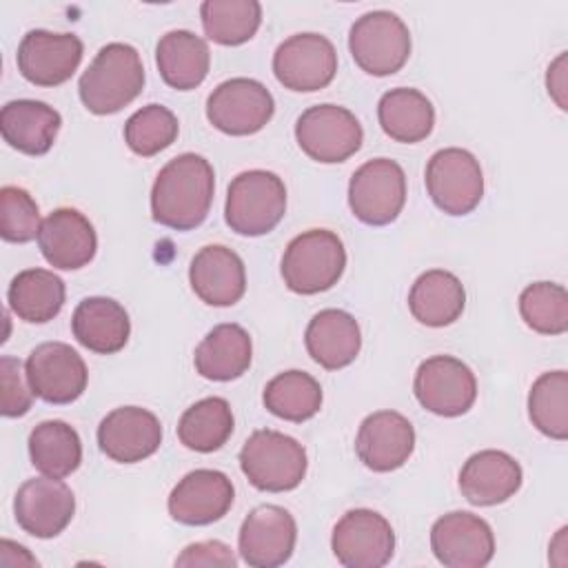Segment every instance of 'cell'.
I'll return each mask as SVG.
<instances>
[{"label": "cell", "mask_w": 568, "mask_h": 568, "mask_svg": "<svg viewBox=\"0 0 568 568\" xmlns=\"http://www.w3.org/2000/svg\"><path fill=\"white\" fill-rule=\"evenodd\" d=\"M346 266V248L337 233L308 229L295 235L282 255L284 284L300 295H315L333 288Z\"/></svg>", "instance_id": "277c9868"}, {"label": "cell", "mask_w": 568, "mask_h": 568, "mask_svg": "<svg viewBox=\"0 0 568 568\" xmlns=\"http://www.w3.org/2000/svg\"><path fill=\"white\" fill-rule=\"evenodd\" d=\"M284 213L286 186L273 171L251 169L231 180L226 191L224 220L237 235H266L282 222Z\"/></svg>", "instance_id": "3957f363"}, {"label": "cell", "mask_w": 568, "mask_h": 568, "mask_svg": "<svg viewBox=\"0 0 568 568\" xmlns=\"http://www.w3.org/2000/svg\"><path fill=\"white\" fill-rule=\"evenodd\" d=\"M519 313L535 333L561 335L568 331V293L555 282H532L519 295Z\"/></svg>", "instance_id": "74e56055"}, {"label": "cell", "mask_w": 568, "mask_h": 568, "mask_svg": "<svg viewBox=\"0 0 568 568\" xmlns=\"http://www.w3.org/2000/svg\"><path fill=\"white\" fill-rule=\"evenodd\" d=\"M424 180L435 206L448 215H468L484 197L479 160L459 146L435 151L426 164Z\"/></svg>", "instance_id": "52a82bcc"}, {"label": "cell", "mask_w": 568, "mask_h": 568, "mask_svg": "<svg viewBox=\"0 0 568 568\" xmlns=\"http://www.w3.org/2000/svg\"><path fill=\"white\" fill-rule=\"evenodd\" d=\"M546 87L550 98L557 102V106L561 111L568 109L566 102V91H568V80H566V53H559L550 64H548V73H546Z\"/></svg>", "instance_id": "7bdbcfd3"}, {"label": "cell", "mask_w": 568, "mask_h": 568, "mask_svg": "<svg viewBox=\"0 0 568 568\" xmlns=\"http://www.w3.org/2000/svg\"><path fill=\"white\" fill-rule=\"evenodd\" d=\"M193 293L209 306H233L246 291V268L242 257L224 246H202L189 266Z\"/></svg>", "instance_id": "603a6c76"}, {"label": "cell", "mask_w": 568, "mask_h": 568, "mask_svg": "<svg viewBox=\"0 0 568 568\" xmlns=\"http://www.w3.org/2000/svg\"><path fill=\"white\" fill-rule=\"evenodd\" d=\"M273 73L284 89L300 93L320 91L337 73V51L322 33H295L275 49Z\"/></svg>", "instance_id": "7c38bea8"}, {"label": "cell", "mask_w": 568, "mask_h": 568, "mask_svg": "<svg viewBox=\"0 0 568 568\" xmlns=\"http://www.w3.org/2000/svg\"><path fill=\"white\" fill-rule=\"evenodd\" d=\"M84 44L75 33L31 29L22 36L16 53L18 71L36 87H58L80 67Z\"/></svg>", "instance_id": "9a60e30c"}, {"label": "cell", "mask_w": 568, "mask_h": 568, "mask_svg": "<svg viewBox=\"0 0 568 568\" xmlns=\"http://www.w3.org/2000/svg\"><path fill=\"white\" fill-rule=\"evenodd\" d=\"M273 113L271 91L253 78L224 80L206 100L209 122L226 135H253L271 122Z\"/></svg>", "instance_id": "30bf717a"}, {"label": "cell", "mask_w": 568, "mask_h": 568, "mask_svg": "<svg viewBox=\"0 0 568 568\" xmlns=\"http://www.w3.org/2000/svg\"><path fill=\"white\" fill-rule=\"evenodd\" d=\"M304 344L315 364L326 371H339L355 362L362 348L357 320L342 308H324L306 326Z\"/></svg>", "instance_id": "d4e9b609"}, {"label": "cell", "mask_w": 568, "mask_h": 568, "mask_svg": "<svg viewBox=\"0 0 568 568\" xmlns=\"http://www.w3.org/2000/svg\"><path fill=\"white\" fill-rule=\"evenodd\" d=\"M73 337L98 355L122 351L131 335V320L124 306L111 297H84L71 317Z\"/></svg>", "instance_id": "484cf974"}, {"label": "cell", "mask_w": 568, "mask_h": 568, "mask_svg": "<svg viewBox=\"0 0 568 568\" xmlns=\"http://www.w3.org/2000/svg\"><path fill=\"white\" fill-rule=\"evenodd\" d=\"M144 89V67L135 47L104 44L80 75L78 93L87 111L111 115L129 106Z\"/></svg>", "instance_id": "7a4b0ae2"}, {"label": "cell", "mask_w": 568, "mask_h": 568, "mask_svg": "<svg viewBox=\"0 0 568 568\" xmlns=\"http://www.w3.org/2000/svg\"><path fill=\"white\" fill-rule=\"evenodd\" d=\"M304 446L280 430L260 428L251 433L240 450V468L244 477L264 493H286L302 484L306 475Z\"/></svg>", "instance_id": "5b68a950"}, {"label": "cell", "mask_w": 568, "mask_h": 568, "mask_svg": "<svg viewBox=\"0 0 568 568\" xmlns=\"http://www.w3.org/2000/svg\"><path fill=\"white\" fill-rule=\"evenodd\" d=\"M348 49L355 64L368 75H393L410 55V31L393 11H368L353 22Z\"/></svg>", "instance_id": "8992f818"}, {"label": "cell", "mask_w": 568, "mask_h": 568, "mask_svg": "<svg viewBox=\"0 0 568 568\" xmlns=\"http://www.w3.org/2000/svg\"><path fill=\"white\" fill-rule=\"evenodd\" d=\"M415 450V428L397 410H375L359 424L355 453L373 473L402 468Z\"/></svg>", "instance_id": "44dd1931"}, {"label": "cell", "mask_w": 568, "mask_h": 568, "mask_svg": "<svg viewBox=\"0 0 568 568\" xmlns=\"http://www.w3.org/2000/svg\"><path fill=\"white\" fill-rule=\"evenodd\" d=\"M331 548L346 568H382L393 559L395 532L377 510L353 508L335 524Z\"/></svg>", "instance_id": "4fadbf2b"}, {"label": "cell", "mask_w": 568, "mask_h": 568, "mask_svg": "<svg viewBox=\"0 0 568 568\" xmlns=\"http://www.w3.org/2000/svg\"><path fill=\"white\" fill-rule=\"evenodd\" d=\"M60 124V113L42 100H11L0 111L4 142L24 155H44L53 146Z\"/></svg>", "instance_id": "4316f807"}, {"label": "cell", "mask_w": 568, "mask_h": 568, "mask_svg": "<svg viewBox=\"0 0 568 568\" xmlns=\"http://www.w3.org/2000/svg\"><path fill=\"white\" fill-rule=\"evenodd\" d=\"M29 457L36 470L62 479L75 473L82 462L80 435L62 419L40 422L29 433Z\"/></svg>", "instance_id": "d6a6232c"}, {"label": "cell", "mask_w": 568, "mask_h": 568, "mask_svg": "<svg viewBox=\"0 0 568 568\" xmlns=\"http://www.w3.org/2000/svg\"><path fill=\"white\" fill-rule=\"evenodd\" d=\"M413 390L426 410L439 417H459L468 413L477 399V379L462 359L433 355L417 366Z\"/></svg>", "instance_id": "8fae6325"}, {"label": "cell", "mask_w": 568, "mask_h": 568, "mask_svg": "<svg viewBox=\"0 0 568 568\" xmlns=\"http://www.w3.org/2000/svg\"><path fill=\"white\" fill-rule=\"evenodd\" d=\"M40 209L29 191L20 186L0 189V235L7 242L24 244L38 237L40 231Z\"/></svg>", "instance_id": "ab89813d"}, {"label": "cell", "mask_w": 568, "mask_h": 568, "mask_svg": "<svg viewBox=\"0 0 568 568\" xmlns=\"http://www.w3.org/2000/svg\"><path fill=\"white\" fill-rule=\"evenodd\" d=\"M0 564L7 568H16V566H38V559L33 555H29V550L11 539H2L0 541Z\"/></svg>", "instance_id": "ee69618b"}, {"label": "cell", "mask_w": 568, "mask_h": 568, "mask_svg": "<svg viewBox=\"0 0 568 568\" xmlns=\"http://www.w3.org/2000/svg\"><path fill=\"white\" fill-rule=\"evenodd\" d=\"M215 173L206 158L182 153L169 160L151 189V215L173 231L200 226L213 204Z\"/></svg>", "instance_id": "6da1fadb"}, {"label": "cell", "mask_w": 568, "mask_h": 568, "mask_svg": "<svg viewBox=\"0 0 568 568\" xmlns=\"http://www.w3.org/2000/svg\"><path fill=\"white\" fill-rule=\"evenodd\" d=\"M180 133L178 118L164 104H146L138 109L124 124L126 146L142 158H151L169 149Z\"/></svg>", "instance_id": "f35d334b"}, {"label": "cell", "mask_w": 568, "mask_h": 568, "mask_svg": "<svg viewBox=\"0 0 568 568\" xmlns=\"http://www.w3.org/2000/svg\"><path fill=\"white\" fill-rule=\"evenodd\" d=\"M175 566H224V568H235L237 557L233 555L231 546L217 539H206V541H195L189 544L178 557Z\"/></svg>", "instance_id": "b9f144b4"}, {"label": "cell", "mask_w": 568, "mask_h": 568, "mask_svg": "<svg viewBox=\"0 0 568 568\" xmlns=\"http://www.w3.org/2000/svg\"><path fill=\"white\" fill-rule=\"evenodd\" d=\"M200 18L209 40L237 47L257 33L262 4L257 0H204L200 4Z\"/></svg>", "instance_id": "d590c367"}, {"label": "cell", "mask_w": 568, "mask_h": 568, "mask_svg": "<svg viewBox=\"0 0 568 568\" xmlns=\"http://www.w3.org/2000/svg\"><path fill=\"white\" fill-rule=\"evenodd\" d=\"M38 246L42 257L62 271H78L87 266L98 248V235L87 215L78 209H55L49 213L38 231Z\"/></svg>", "instance_id": "7402d4cb"}, {"label": "cell", "mask_w": 568, "mask_h": 568, "mask_svg": "<svg viewBox=\"0 0 568 568\" xmlns=\"http://www.w3.org/2000/svg\"><path fill=\"white\" fill-rule=\"evenodd\" d=\"M524 481L519 462L495 448L470 455L459 470V490L473 506H497L508 501Z\"/></svg>", "instance_id": "cb8c5ba5"}, {"label": "cell", "mask_w": 568, "mask_h": 568, "mask_svg": "<svg viewBox=\"0 0 568 568\" xmlns=\"http://www.w3.org/2000/svg\"><path fill=\"white\" fill-rule=\"evenodd\" d=\"M67 288L62 277L47 268L20 271L7 291L9 308L29 324L51 322L64 306Z\"/></svg>", "instance_id": "1f68e13d"}, {"label": "cell", "mask_w": 568, "mask_h": 568, "mask_svg": "<svg viewBox=\"0 0 568 568\" xmlns=\"http://www.w3.org/2000/svg\"><path fill=\"white\" fill-rule=\"evenodd\" d=\"M295 140L311 160L337 164L359 151L364 131L348 109L337 104H315L297 118Z\"/></svg>", "instance_id": "9c48e42d"}, {"label": "cell", "mask_w": 568, "mask_h": 568, "mask_svg": "<svg viewBox=\"0 0 568 568\" xmlns=\"http://www.w3.org/2000/svg\"><path fill=\"white\" fill-rule=\"evenodd\" d=\"M377 120L390 140L415 144L430 135L435 126V109L422 91L397 87L379 98Z\"/></svg>", "instance_id": "4dcf8cb0"}, {"label": "cell", "mask_w": 568, "mask_h": 568, "mask_svg": "<svg viewBox=\"0 0 568 568\" xmlns=\"http://www.w3.org/2000/svg\"><path fill=\"white\" fill-rule=\"evenodd\" d=\"M33 390L22 371V362L4 355L0 357V413L4 417H22L33 404Z\"/></svg>", "instance_id": "60d3db41"}, {"label": "cell", "mask_w": 568, "mask_h": 568, "mask_svg": "<svg viewBox=\"0 0 568 568\" xmlns=\"http://www.w3.org/2000/svg\"><path fill=\"white\" fill-rule=\"evenodd\" d=\"M528 417L550 439H568V373H541L528 393Z\"/></svg>", "instance_id": "8d00e7d4"}, {"label": "cell", "mask_w": 568, "mask_h": 568, "mask_svg": "<svg viewBox=\"0 0 568 568\" xmlns=\"http://www.w3.org/2000/svg\"><path fill=\"white\" fill-rule=\"evenodd\" d=\"M24 371L31 390L47 404L75 402L89 382L82 355L64 342H44L36 346L24 362Z\"/></svg>", "instance_id": "5bb4252c"}, {"label": "cell", "mask_w": 568, "mask_h": 568, "mask_svg": "<svg viewBox=\"0 0 568 568\" xmlns=\"http://www.w3.org/2000/svg\"><path fill=\"white\" fill-rule=\"evenodd\" d=\"M253 359V344L240 324H217L195 346V371L211 382H231L242 377Z\"/></svg>", "instance_id": "83f0119b"}, {"label": "cell", "mask_w": 568, "mask_h": 568, "mask_svg": "<svg viewBox=\"0 0 568 568\" xmlns=\"http://www.w3.org/2000/svg\"><path fill=\"white\" fill-rule=\"evenodd\" d=\"M73 490L58 477L27 479L13 497V515L18 526L38 539L58 537L73 519Z\"/></svg>", "instance_id": "ac0fdd59"}, {"label": "cell", "mask_w": 568, "mask_h": 568, "mask_svg": "<svg viewBox=\"0 0 568 568\" xmlns=\"http://www.w3.org/2000/svg\"><path fill=\"white\" fill-rule=\"evenodd\" d=\"M297 541V524L293 515L275 504L253 508L237 535L240 557L253 568H275L291 559Z\"/></svg>", "instance_id": "e0dca14e"}, {"label": "cell", "mask_w": 568, "mask_h": 568, "mask_svg": "<svg viewBox=\"0 0 568 568\" xmlns=\"http://www.w3.org/2000/svg\"><path fill=\"white\" fill-rule=\"evenodd\" d=\"M430 550L446 568H481L495 555V535L479 515L453 510L433 524Z\"/></svg>", "instance_id": "2e32d148"}, {"label": "cell", "mask_w": 568, "mask_h": 568, "mask_svg": "<svg viewBox=\"0 0 568 568\" xmlns=\"http://www.w3.org/2000/svg\"><path fill=\"white\" fill-rule=\"evenodd\" d=\"M262 402L275 417L302 424L320 413L322 386L306 371H284L264 386Z\"/></svg>", "instance_id": "e575fe53"}, {"label": "cell", "mask_w": 568, "mask_h": 568, "mask_svg": "<svg viewBox=\"0 0 568 568\" xmlns=\"http://www.w3.org/2000/svg\"><path fill=\"white\" fill-rule=\"evenodd\" d=\"M233 410L224 397H204L191 404L178 422V439L195 453L220 450L233 435Z\"/></svg>", "instance_id": "836d02e7"}, {"label": "cell", "mask_w": 568, "mask_h": 568, "mask_svg": "<svg viewBox=\"0 0 568 568\" xmlns=\"http://www.w3.org/2000/svg\"><path fill=\"white\" fill-rule=\"evenodd\" d=\"M162 444L160 419L140 406H120L106 413L98 426L100 450L118 464H138Z\"/></svg>", "instance_id": "ffe728a7"}, {"label": "cell", "mask_w": 568, "mask_h": 568, "mask_svg": "<svg viewBox=\"0 0 568 568\" xmlns=\"http://www.w3.org/2000/svg\"><path fill=\"white\" fill-rule=\"evenodd\" d=\"M235 488L229 475L213 468L186 473L169 495V515L184 526H209L220 521L233 506Z\"/></svg>", "instance_id": "d6986e66"}, {"label": "cell", "mask_w": 568, "mask_h": 568, "mask_svg": "<svg viewBox=\"0 0 568 568\" xmlns=\"http://www.w3.org/2000/svg\"><path fill=\"white\" fill-rule=\"evenodd\" d=\"M406 204L404 169L390 158L364 162L348 182V206L368 226H384L397 220Z\"/></svg>", "instance_id": "ba28073f"}, {"label": "cell", "mask_w": 568, "mask_h": 568, "mask_svg": "<svg viewBox=\"0 0 568 568\" xmlns=\"http://www.w3.org/2000/svg\"><path fill=\"white\" fill-rule=\"evenodd\" d=\"M466 306V291L457 275L444 268L422 273L408 293L413 317L430 328H442L457 322Z\"/></svg>", "instance_id": "f546056e"}, {"label": "cell", "mask_w": 568, "mask_h": 568, "mask_svg": "<svg viewBox=\"0 0 568 568\" xmlns=\"http://www.w3.org/2000/svg\"><path fill=\"white\" fill-rule=\"evenodd\" d=\"M155 64L171 89L191 91L209 75L211 51L206 40L193 31L173 29L158 40Z\"/></svg>", "instance_id": "f1b7e54d"}]
</instances>
